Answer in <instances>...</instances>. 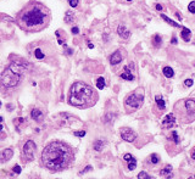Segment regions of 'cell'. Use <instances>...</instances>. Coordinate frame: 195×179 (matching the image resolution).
Instances as JSON below:
<instances>
[{
    "label": "cell",
    "instance_id": "cell-41",
    "mask_svg": "<svg viewBox=\"0 0 195 179\" xmlns=\"http://www.w3.org/2000/svg\"><path fill=\"white\" fill-rule=\"evenodd\" d=\"M88 47H89L90 49H93V48H94V45H93L92 43H88Z\"/></svg>",
    "mask_w": 195,
    "mask_h": 179
},
{
    "label": "cell",
    "instance_id": "cell-18",
    "mask_svg": "<svg viewBox=\"0 0 195 179\" xmlns=\"http://www.w3.org/2000/svg\"><path fill=\"white\" fill-rule=\"evenodd\" d=\"M180 35H182V39H184L185 42H188V40L190 39V35H192V32H190V29L185 28V27H183L182 28V32H180Z\"/></svg>",
    "mask_w": 195,
    "mask_h": 179
},
{
    "label": "cell",
    "instance_id": "cell-39",
    "mask_svg": "<svg viewBox=\"0 0 195 179\" xmlns=\"http://www.w3.org/2000/svg\"><path fill=\"white\" fill-rule=\"evenodd\" d=\"M171 43H173V44H177V39L174 38V37H173V38H172V40H171Z\"/></svg>",
    "mask_w": 195,
    "mask_h": 179
},
{
    "label": "cell",
    "instance_id": "cell-22",
    "mask_svg": "<svg viewBox=\"0 0 195 179\" xmlns=\"http://www.w3.org/2000/svg\"><path fill=\"white\" fill-rule=\"evenodd\" d=\"M104 145H105V143H104L102 140H97L94 143V150L97 151H101L104 149Z\"/></svg>",
    "mask_w": 195,
    "mask_h": 179
},
{
    "label": "cell",
    "instance_id": "cell-26",
    "mask_svg": "<svg viewBox=\"0 0 195 179\" xmlns=\"http://www.w3.org/2000/svg\"><path fill=\"white\" fill-rule=\"evenodd\" d=\"M150 162H151L152 164H157L158 162H160V157H158L157 154H152V155L150 156Z\"/></svg>",
    "mask_w": 195,
    "mask_h": 179
},
{
    "label": "cell",
    "instance_id": "cell-32",
    "mask_svg": "<svg viewBox=\"0 0 195 179\" xmlns=\"http://www.w3.org/2000/svg\"><path fill=\"white\" fill-rule=\"evenodd\" d=\"M12 171H13V172H15L16 174H20V173H21V171H22V169H21V167L19 166V164H16V166H15V167H13V169H12Z\"/></svg>",
    "mask_w": 195,
    "mask_h": 179
},
{
    "label": "cell",
    "instance_id": "cell-38",
    "mask_svg": "<svg viewBox=\"0 0 195 179\" xmlns=\"http://www.w3.org/2000/svg\"><path fill=\"white\" fill-rule=\"evenodd\" d=\"M192 158L195 160V148H194V150L192 151Z\"/></svg>",
    "mask_w": 195,
    "mask_h": 179
},
{
    "label": "cell",
    "instance_id": "cell-25",
    "mask_svg": "<svg viewBox=\"0 0 195 179\" xmlns=\"http://www.w3.org/2000/svg\"><path fill=\"white\" fill-rule=\"evenodd\" d=\"M97 88H99V89L105 88V79H104L102 77H99L97 79Z\"/></svg>",
    "mask_w": 195,
    "mask_h": 179
},
{
    "label": "cell",
    "instance_id": "cell-19",
    "mask_svg": "<svg viewBox=\"0 0 195 179\" xmlns=\"http://www.w3.org/2000/svg\"><path fill=\"white\" fill-rule=\"evenodd\" d=\"M161 43H162L161 37L158 35V34L154 35V38H152V45H154V47H155V48H160L161 47Z\"/></svg>",
    "mask_w": 195,
    "mask_h": 179
},
{
    "label": "cell",
    "instance_id": "cell-45",
    "mask_svg": "<svg viewBox=\"0 0 195 179\" xmlns=\"http://www.w3.org/2000/svg\"><path fill=\"white\" fill-rule=\"evenodd\" d=\"M189 179H192V178H189ZM193 179H195V177H194V178H193Z\"/></svg>",
    "mask_w": 195,
    "mask_h": 179
},
{
    "label": "cell",
    "instance_id": "cell-44",
    "mask_svg": "<svg viewBox=\"0 0 195 179\" xmlns=\"http://www.w3.org/2000/svg\"><path fill=\"white\" fill-rule=\"evenodd\" d=\"M127 1H132V0H127Z\"/></svg>",
    "mask_w": 195,
    "mask_h": 179
},
{
    "label": "cell",
    "instance_id": "cell-2",
    "mask_svg": "<svg viewBox=\"0 0 195 179\" xmlns=\"http://www.w3.org/2000/svg\"><path fill=\"white\" fill-rule=\"evenodd\" d=\"M73 161V152L61 141H51L42 154V163L49 171L59 172L70 166Z\"/></svg>",
    "mask_w": 195,
    "mask_h": 179
},
{
    "label": "cell",
    "instance_id": "cell-43",
    "mask_svg": "<svg viewBox=\"0 0 195 179\" xmlns=\"http://www.w3.org/2000/svg\"><path fill=\"white\" fill-rule=\"evenodd\" d=\"M3 122V117H0V123H1Z\"/></svg>",
    "mask_w": 195,
    "mask_h": 179
},
{
    "label": "cell",
    "instance_id": "cell-15",
    "mask_svg": "<svg viewBox=\"0 0 195 179\" xmlns=\"http://www.w3.org/2000/svg\"><path fill=\"white\" fill-rule=\"evenodd\" d=\"M117 33H118V35L121 37V38H123V39H128L129 35H130L129 31L124 26H118L117 27Z\"/></svg>",
    "mask_w": 195,
    "mask_h": 179
},
{
    "label": "cell",
    "instance_id": "cell-33",
    "mask_svg": "<svg viewBox=\"0 0 195 179\" xmlns=\"http://www.w3.org/2000/svg\"><path fill=\"white\" fill-rule=\"evenodd\" d=\"M184 84H185V87H192L193 85V81L192 79H187L184 82Z\"/></svg>",
    "mask_w": 195,
    "mask_h": 179
},
{
    "label": "cell",
    "instance_id": "cell-8",
    "mask_svg": "<svg viewBox=\"0 0 195 179\" xmlns=\"http://www.w3.org/2000/svg\"><path fill=\"white\" fill-rule=\"evenodd\" d=\"M120 134L121 138L124 141H128V143H133V141L137 139V133H135L133 129H130L128 127H123L120 129Z\"/></svg>",
    "mask_w": 195,
    "mask_h": 179
},
{
    "label": "cell",
    "instance_id": "cell-29",
    "mask_svg": "<svg viewBox=\"0 0 195 179\" xmlns=\"http://www.w3.org/2000/svg\"><path fill=\"white\" fill-rule=\"evenodd\" d=\"M188 10L192 12V13H195V1H192L189 4V6H188Z\"/></svg>",
    "mask_w": 195,
    "mask_h": 179
},
{
    "label": "cell",
    "instance_id": "cell-46",
    "mask_svg": "<svg viewBox=\"0 0 195 179\" xmlns=\"http://www.w3.org/2000/svg\"><path fill=\"white\" fill-rule=\"evenodd\" d=\"M0 106H1V102H0Z\"/></svg>",
    "mask_w": 195,
    "mask_h": 179
},
{
    "label": "cell",
    "instance_id": "cell-6",
    "mask_svg": "<svg viewBox=\"0 0 195 179\" xmlns=\"http://www.w3.org/2000/svg\"><path fill=\"white\" fill-rule=\"evenodd\" d=\"M144 102V94L143 93H132L129 94L124 100V105L128 108V111H135L142 107V105Z\"/></svg>",
    "mask_w": 195,
    "mask_h": 179
},
{
    "label": "cell",
    "instance_id": "cell-7",
    "mask_svg": "<svg viewBox=\"0 0 195 179\" xmlns=\"http://www.w3.org/2000/svg\"><path fill=\"white\" fill-rule=\"evenodd\" d=\"M35 152H37V146H35V143L33 140H28L23 146V154L26 156V158L31 161V160L34 158Z\"/></svg>",
    "mask_w": 195,
    "mask_h": 179
},
{
    "label": "cell",
    "instance_id": "cell-4",
    "mask_svg": "<svg viewBox=\"0 0 195 179\" xmlns=\"http://www.w3.org/2000/svg\"><path fill=\"white\" fill-rule=\"evenodd\" d=\"M25 70L26 67L21 65L20 62H12L1 73V84L5 88H15V87H17L22 79V75H23Z\"/></svg>",
    "mask_w": 195,
    "mask_h": 179
},
{
    "label": "cell",
    "instance_id": "cell-36",
    "mask_svg": "<svg viewBox=\"0 0 195 179\" xmlns=\"http://www.w3.org/2000/svg\"><path fill=\"white\" fill-rule=\"evenodd\" d=\"M65 49H66V54H67V55H71V54H72V50H71L70 48H67L66 45H65Z\"/></svg>",
    "mask_w": 195,
    "mask_h": 179
},
{
    "label": "cell",
    "instance_id": "cell-1",
    "mask_svg": "<svg viewBox=\"0 0 195 179\" xmlns=\"http://www.w3.org/2000/svg\"><path fill=\"white\" fill-rule=\"evenodd\" d=\"M50 18L51 13L47 6L37 1H32L27 4L19 13L17 23L27 32H38L49 25Z\"/></svg>",
    "mask_w": 195,
    "mask_h": 179
},
{
    "label": "cell",
    "instance_id": "cell-10",
    "mask_svg": "<svg viewBox=\"0 0 195 179\" xmlns=\"http://www.w3.org/2000/svg\"><path fill=\"white\" fill-rule=\"evenodd\" d=\"M123 158L126 160L127 162H128V169H129V171H133V169H135V167H137V160H135L132 155H130V154H126V155H123Z\"/></svg>",
    "mask_w": 195,
    "mask_h": 179
},
{
    "label": "cell",
    "instance_id": "cell-9",
    "mask_svg": "<svg viewBox=\"0 0 195 179\" xmlns=\"http://www.w3.org/2000/svg\"><path fill=\"white\" fill-rule=\"evenodd\" d=\"M174 124H176V116L173 113H168L162 119V128H165V129H170V128L174 127Z\"/></svg>",
    "mask_w": 195,
    "mask_h": 179
},
{
    "label": "cell",
    "instance_id": "cell-5",
    "mask_svg": "<svg viewBox=\"0 0 195 179\" xmlns=\"http://www.w3.org/2000/svg\"><path fill=\"white\" fill-rule=\"evenodd\" d=\"M182 106H178L176 104L174 112L183 123H190L195 121V100L194 99H187L184 101H179Z\"/></svg>",
    "mask_w": 195,
    "mask_h": 179
},
{
    "label": "cell",
    "instance_id": "cell-13",
    "mask_svg": "<svg viewBox=\"0 0 195 179\" xmlns=\"http://www.w3.org/2000/svg\"><path fill=\"white\" fill-rule=\"evenodd\" d=\"M122 61V55H121V53L117 50V51H115L113 53L111 56H110V63L112 66H115V65H118V63Z\"/></svg>",
    "mask_w": 195,
    "mask_h": 179
},
{
    "label": "cell",
    "instance_id": "cell-12",
    "mask_svg": "<svg viewBox=\"0 0 195 179\" xmlns=\"http://www.w3.org/2000/svg\"><path fill=\"white\" fill-rule=\"evenodd\" d=\"M160 176L164 177V178H166V179H171L172 177H173V172H172V166L167 164L165 168H162L161 171H160Z\"/></svg>",
    "mask_w": 195,
    "mask_h": 179
},
{
    "label": "cell",
    "instance_id": "cell-42",
    "mask_svg": "<svg viewBox=\"0 0 195 179\" xmlns=\"http://www.w3.org/2000/svg\"><path fill=\"white\" fill-rule=\"evenodd\" d=\"M1 130H3V124L0 123V132H1Z\"/></svg>",
    "mask_w": 195,
    "mask_h": 179
},
{
    "label": "cell",
    "instance_id": "cell-23",
    "mask_svg": "<svg viewBox=\"0 0 195 179\" xmlns=\"http://www.w3.org/2000/svg\"><path fill=\"white\" fill-rule=\"evenodd\" d=\"M171 140L173 141V143H174L176 145H178V144H179V141H180L179 136H178V133L174 132V130L172 132V133H171Z\"/></svg>",
    "mask_w": 195,
    "mask_h": 179
},
{
    "label": "cell",
    "instance_id": "cell-34",
    "mask_svg": "<svg viewBox=\"0 0 195 179\" xmlns=\"http://www.w3.org/2000/svg\"><path fill=\"white\" fill-rule=\"evenodd\" d=\"M92 169H93V167H92V166H87V167H85V168L83 169V171H82V172H81V174H83V173H85V172H88V171H92Z\"/></svg>",
    "mask_w": 195,
    "mask_h": 179
},
{
    "label": "cell",
    "instance_id": "cell-37",
    "mask_svg": "<svg viewBox=\"0 0 195 179\" xmlns=\"http://www.w3.org/2000/svg\"><path fill=\"white\" fill-rule=\"evenodd\" d=\"M156 10H158V11H161V10H162V6L160 5V4H157V5H156Z\"/></svg>",
    "mask_w": 195,
    "mask_h": 179
},
{
    "label": "cell",
    "instance_id": "cell-3",
    "mask_svg": "<svg viewBox=\"0 0 195 179\" xmlns=\"http://www.w3.org/2000/svg\"><path fill=\"white\" fill-rule=\"evenodd\" d=\"M97 101V94L93 88L83 82H76L69 91V104L72 106L84 108L92 106Z\"/></svg>",
    "mask_w": 195,
    "mask_h": 179
},
{
    "label": "cell",
    "instance_id": "cell-31",
    "mask_svg": "<svg viewBox=\"0 0 195 179\" xmlns=\"http://www.w3.org/2000/svg\"><path fill=\"white\" fill-rule=\"evenodd\" d=\"M73 134H75L76 136H79V138H82V136H84V135H85V132H84V130H78V132H75Z\"/></svg>",
    "mask_w": 195,
    "mask_h": 179
},
{
    "label": "cell",
    "instance_id": "cell-24",
    "mask_svg": "<svg viewBox=\"0 0 195 179\" xmlns=\"http://www.w3.org/2000/svg\"><path fill=\"white\" fill-rule=\"evenodd\" d=\"M34 56H35V59H38V60H43L44 59V54L42 51V49H40V48L34 49Z\"/></svg>",
    "mask_w": 195,
    "mask_h": 179
},
{
    "label": "cell",
    "instance_id": "cell-27",
    "mask_svg": "<svg viewBox=\"0 0 195 179\" xmlns=\"http://www.w3.org/2000/svg\"><path fill=\"white\" fill-rule=\"evenodd\" d=\"M162 18H164V20L167 22V23H170V25H172L173 27H179V25L177 23V22H174V21H172L171 18H168L167 16H165V15H162Z\"/></svg>",
    "mask_w": 195,
    "mask_h": 179
},
{
    "label": "cell",
    "instance_id": "cell-17",
    "mask_svg": "<svg viewBox=\"0 0 195 179\" xmlns=\"http://www.w3.org/2000/svg\"><path fill=\"white\" fill-rule=\"evenodd\" d=\"M155 101H156V105H157V107L160 108V110H164L166 108V104H165V101H164V99H162V96H160V95H157V96H155Z\"/></svg>",
    "mask_w": 195,
    "mask_h": 179
},
{
    "label": "cell",
    "instance_id": "cell-11",
    "mask_svg": "<svg viewBox=\"0 0 195 179\" xmlns=\"http://www.w3.org/2000/svg\"><path fill=\"white\" fill-rule=\"evenodd\" d=\"M13 155V151L11 149H5L0 152V162H6L9 161Z\"/></svg>",
    "mask_w": 195,
    "mask_h": 179
},
{
    "label": "cell",
    "instance_id": "cell-28",
    "mask_svg": "<svg viewBox=\"0 0 195 179\" xmlns=\"http://www.w3.org/2000/svg\"><path fill=\"white\" fill-rule=\"evenodd\" d=\"M138 179H152V178H151V176H149L146 172H143L142 171V172L138 174Z\"/></svg>",
    "mask_w": 195,
    "mask_h": 179
},
{
    "label": "cell",
    "instance_id": "cell-21",
    "mask_svg": "<svg viewBox=\"0 0 195 179\" xmlns=\"http://www.w3.org/2000/svg\"><path fill=\"white\" fill-rule=\"evenodd\" d=\"M75 21V15L72 11H67L66 12V16H65V22L66 23H71V22Z\"/></svg>",
    "mask_w": 195,
    "mask_h": 179
},
{
    "label": "cell",
    "instance_id": "cell-20",
    "mask_svg": "<svg viewBox=\"0 0 195 179\" xmlns=\"http://www.w3.org/2000/svg\"><path fill=\"white\" fill-rule=\"evenodd\" d=\"M162 72H164V75L167 77V78H172L173 77V75H174V72H173V70H172L171 67H164V70H162Z\"/></svg>",
    "mask_w": 195,
    "mask_h": 179
},
{
    "label": "cell",
    "instance_id": "cell-14",
    "mask_svg": "<svg viewBox=\"0 0 195 179\" xmlns=\"http://www.w3.org/2000/svg\"><path fill=\"white\" fill-rule=\"evenodd\" d=\"M121 78L122 79H126V81H133L134 79V76L130 73V68L128 66L123 67V72L121 73Z\"/></svg>",
    "mask_w": 195,
    "mask_h": 179
},
{
    "label": "cell",
    "instance_id": "cell-35",
    "mask_svg": "<svg viewBox=\"0 0 195 179\" xmlns=\"http://www.w3.org/2000/svg\"><path fill=\"white\" fill-rule=\"evenodd\" d=\"M72 33H73V34H78L79 33L78 27H73V28H72Z\"/></svg>",
    "mask_w": 195,
    "mask_h": 179
},
{
    "label": "cell",
    "instance_id": "cell-30",
    "mask_svg": "<svg viewBox=\"0 0 195 179\" xmlns=\"http://www.w3.org/2000/svg\"><path fill=\"white\" fill-rule=\"evenodd\" d=\"M69 4L71 5V7H77V5H78V0H69Z\"/></svg>",
    "mask_w": 195,
    "mask_h": 179
},
{
    "label": "cell",
    "instance_id": "cell-40",
    "mask_svg": "<svg viewBox=\"0 0 195 179\" xmlns=\"http://www.w3.org/2000/svg\"><path fill=\"white\" fill-rule=\"evenodd\" d=\"M12 108H13V107H11V105H10V104H9V105H7V111H11V110H12Z\"/></svg>",
    "mask_w": 195,
    "mask_h": 179
},
{
    "label": "cell",
    "instance_id": "cell-47",
    "mask_svg": "<svg viewBox=\"0 0 195 179\" xmlns=\"http://www.w3.org/2000/svg\"><path fill=\"white\" fill-rule=\"evenodd\" d=\"M194 177H195V176H194Z\"/></svg>",
    "mask_w": 195,
    "mask_h": 179
},
{
    "label": "cell",
    "instance_id": "cell-16",
    "mask_svg": "<svg viewBox=\"0 0 195 179\" xmlns=\"http://www.w3.org/2000/svg\"><path fill=\"white\" fill-rule=\"evenodd\" d=\"M31 116H32V118L34 119L35 122H42L43 121V113H42V111H39L38 108H33L31 111Z\"/></svg>",
    "mask_w": 195,
    "mask_h": 179
}]
</instances>
